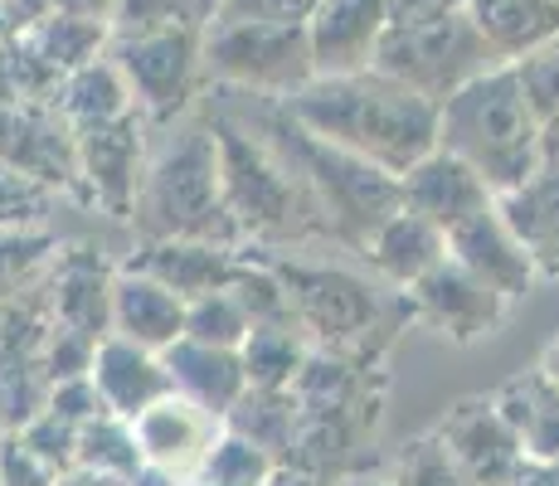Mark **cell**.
Segmentation results:
<instances>
[{
	"label": "cell",
	"instance_id": "6da1fadb",
	"mask_svg": "<svg viewBox=\"0 0 559 486\" xmlns=\"http://www.w3.org/2000/svg\"><path fill=\"white\" fill-rule=\"evenodd\" d=\"M283 107L317 142L350 151L394 180L418 166L428 151H438V103L374 69L311 79L293 97H283Z\"/></svg>",
	"mask_w": 559,
	"mask_h": 486
},
{
	"label": "cell",
	"instance_id": "7a4b0ae2",
	"mask_svg": "<svg viewBox=\"0 0 559 486\" xmlns=\"http://www.w3.org/2000/svg\"><path fill=\"white\" fill-rule=\"evenodd\" d=\"M535 137H540V117L525 103L515 63L477 73L438 103V151L477 170L491 194L525 186L540 170Z\"/></svg>",
	"mask_w": 559,
	"mask_h": 486
},
{
	"label": "cell",
	"instance_id": "3957f363",
	"mask_svg": "<svg viewBox=\"0 0 559 486\" xmlns=\"http://www.w3.org/2000/svg\"><path fill=\"white\" fill-rule=\"evenodd\" d=\"M253 137L302 180V190L321 210L326 229H336L341 239L365 248V239L400 210V180L374 170V166H365V161L350 156V151L317 142V137L302 132V127L287 117V107L277 117H267Z\"/></svg>",
	"mask_w": 559,
	"mask_h": 486
},
{
	"label": "cell",
	"instance_id": "277c9868",
	"mask_svg": "<svg viewBox=\"0 0 559 486\" xmlns=\"http://www.w3.org/2000/svg\"><path fill=\"white\" fill-rule=\"evenodd\" d=\"M214 156H219V194L234 229L258 239H297V234L326 229L321 210L311 204L302 180L283 166L243 122L219 117L210 127Z\"/></svg>",
	"mask_w": 559,
	"mask_h": 486
},
{
	"label": "cell",
	"instance_id": "5b68a950",
	"mask_svg": "<svg viewBox=\"0 0 559 486\" xmlns=\"http://www.w3.org/2000/svg\"><path fill=\"white\" fill-rule=\"evenodd\" d=\"M370 69L414 88L428 103H443L448 93H457L477 73L497 69V49L477 35L467 10L448 5V10H433V15L390 20L380 45H374Z\"/></svg>",
	"mask_w": 559,
	"mask_h": 486
},
{
	"label": "cell",
	"instance_id": "8992f818",
	"mask_svg": "<svg viewBox=\"0 0 559 486\" xmlns=\"http://www.w3.org/2000/svg\"><path fill=\"white\" fill-rule=\"evenodd\" d=\"M146 229L160 239H195V244H219L239 239L229 210L219 194V156H214L210 132H190L160 156V166L146 180Z\"/></svg>",
	"mask_w": 559,
	"mask_h": 486
},
{
	"label": "cell",
	"instance_id": "52a82bcc",
	"mask_svg": "<svg viewBox=\"0 0 559 486\" xmlns=\"http://www.w3.org/2000/svg\"><path fill=\"white\" fill-rule=\"evenodd\" d=\"M210 69L229 83H243L267 97H293L311 83V49L307 25H267V20H239L214 25L210 35Z\"/></svg>",
	"mask_w": 559,
	"mask_h": 486
},
{
	"label": "cell",
	"instance_id": "ba28073f",
	"mask_svg": "<svg viewBox=\"0 0 559 486\" xmlns=\"http://www.w3.org/2000/svg\"><path fill=\"white\" fill-rule=\"evenodd\" d=\"M219 434H224V418L204 414L200 404H190V399L176 394V389L132 418V438H136L142 462L146 467L170 472L176 482L200 477V467L210 462Z\"/></svg>",
	"mask_w": 559,
	"mask_h": 486
},
{
	"label": "cell",
	"instance_id": "9c48e42d",
	"mask_svg": "<svg viewBox=\"0 0 559 486\" xmlns=\"http://www.w3.org/2000/svg\"><path fill=\"white\" fill-rule=\"evenodd\" d=\"M283 277L287 301H293V321L307 327L321 341H341V336H360L374 321V297L360 277L336 273V268H277Z\"/></svg>",
	"mask_w": 559,
	"mask_h": 486
},
{
	"label": "cell",
	"instance_id": "30bf717a",
	"mask_svg": "<svg viewBox=\"0 0 559 486\" xmlns=\"http://www.w3.org/2000/svg\"><path fill=\"white\" fill-rule=\"evenodd\" d=\"M384 25H390L384 0H317V10L307 15L311 73L336 79V73L370 69Z\"/></svg>",
	"mask_w": 559,
	"mask_h": 486
},
{
	"label": "cell",
	"instance_id": "8fae6325",
	"mask_svg": "<svg viewBox=\"0 0 559 486\" xmlns=\"http://www.w3.org/2000/svg\"><path fill=\"white\" fill-rule=\"evenodd\" d=\"M491 200H497V194L481 186L477 170L462 166L448 151H428L418 166H408L400 176V210L418 214V220H428L443 234L457 229L472 214H481Z\"/></svg>",
	"mask_w": 559,
	"mask_h": 486
},
{
	"label": "cell",
	"instance_id": "7c38bea8",
	"mask_svg": "<svg viewBox=\"0 0 559 486\" xmlns=\"http://www.w3.org/2000/svg\"><path fill=\"white\" fill-rule=\"evenodd\" d=\"M408 292H414L418 317L453 341L481 336V331H491L501 321V311H507V301H501L487 283H477L467 268L453 263V258H443L433 273H424Z\"/></svg>",
	"mask_w": 559,
	"mask_h": 486
},
{
	"label": "cell",
	"instance_id": "4fadbf2b",
	"mask_svg": "<svg viewBox=\"0 0 559 486\" xmlns=\"http://www.w3.org/2000/svg\"><path fill=\"white\" fill-rule=\"evenodd\" d=\"M443 239H448V258L467 268L477 283H487L501 301L521 297V292L535 283L531 258H525V248L515 244V234L507 229V224H501L497 200H491L481 214L462 220L457 229H448Z\"/></svg>",
	"mask_w": 559,
	"mask_h": 486
},
{
	"label": "cell",
	"instance_id": "5bb4252c",
	"mask_svg": "<svg viewBox=\"0 0 559 486\" xmlns=\"http://www.w3.org/2000/svg\"><path fill=\"white\" fill-rule=\"evenodd\" d=\"M443 452L453 458L467 486H511L521 472V442L511 438V428L501 424V414L491 404H462L443 424Z\"/></svg>",
	"mask_w": 559,
	"mask_h": 486
},
{
	"label": "cell",
	"instance_id": "9a60e30c",
	"mask_svg": "<svg viewBox=\"0 0 559 486\" xmlns=\"http://www.w3.org/2000/svg\"><path fill=\"white\" fill-rule=\"evenodd\" d=\"M190 69H195V39L180 25L146 29L142 39L122 49V73L132 79V88L142 93V103L156 117L176 112L190 93Z\"/></svg>",
	"mask_w": 559,
	"mask_h": 486
},
{
	"label": "cell",
	"instance_id": "2e32d148",
	"mask_svg": "<svg viewBox=\"0 0 559 486\" xmlns=\"http://www.w3.org/2000/svg\"><path fill=\"white\" fill-rule=\"evenodd\" d=\"M160 365H166V375H170V389L186 394L190 404H200L204 414H214V418L229 414V408L239 404V394L249 389L243 365H239V351L200 345L190 336L166 345V351H160Z\"/></svg>",
	"mask_w": 559,
	"mask_h": 486
},
{
	"label": "cell",
	"instance_id": "e0dca14e",
	"mask_svg": "<svg viewBox=\"0 0 559 486\" xmlns=\"http://www.w3.org/2000/svg\"><path fill=\"white\" fill-rule=\"evenodd\" d=\"M497 214L525 248L535 277H559V170H535L525 186L497 194Z\"/></svg>",
	"mask_w": 559,
	"mask_h": 486
},
{
	"label": "cell",
	"instance_id": "ac0fdd59",
	"mask_svg": "<svg viewBox=\"0 0 559 486\" xmlns=\"http://www.w3.org/2000/svg\"><path fill=\"white\" fill-rule=\"evenodd\" d=\"M112 321L122 341L142 345V351H166L186 336V301L170 287H160L146 273H127L112 287Z\"/></svg>",
	"mask_w": 559,
	"mask_h": 486
},
{
	"label": "cell",
	"instance_id": "d6986e66",
	"mask_svg": "<svg viewBox=\"0 0 559 486\" xmlns=\"http://www.w3.org/2000/svg\"><path fill=\"white\" fill-rule=\"evenodd\" d=\"M93 389L112 414H122L132 424L142 408H152L156 399L170 394V375L156 360V351H142L132 341H107L98 351V370H93Z\"/></svg>",
	"mask_w": 559,
	"mask_h": 486
},
{
	"label": "cell",
	"instance_id": "ffe728a7",
	"mask_svg": "<svg viewBox=\"0 0 559 486\" xmlns=\"http://www.w3.org/2000/svg\"><path fill=\"white\" fill-rule=\"evenodd\" d=\"M365 258H370L390 283L414 287L418 277L433 273V268L448 258V239H443V229H433V224L418 220V214L394 210L390 220L365 239Z\"/></svg>",
	"mask_w": 559,
	"mask_h": 486
},
{
	"label": "cell",
	"instance_id": "44dd1931",
	"mask_svg": "<svg viewBox=\"0 0 559 486\" xmlns=\"http://www.w3.org/2000/svg\"><path fill=\"white\" fill-rule=\"evenodd\" d=\"M491 408L501 414V424L511 428V438L521 442V458L531 462H559V389L545 380V370L511 380L491 399Z\"/></svg>",
	"mask_w": 559,
	"mask_h": 486
},
{
	"label": "cell",
	"instance_id": "7402d4cb",
	"mask_svg": "<svg viewBox=\"0 0 559 486\" xmlns=\"http://www.w3.org/2000/svg\"><path fill=\"white\" fill-rule=\"evenodd\" d=\"M234 263H239V258H229V248H219V244L166 239L160 248H152V258H146L142 273L156 277L160 287H170L180 301H195V297H204V292L229 287Z\"/></svg>",
	"mask_w": 559,
	"mask_h": 486
},
{
	"label": "cell",
	"instance_id": "603a6c76",
	"mask_svg": "<svg viewBox=\"0 0 559 486\" xmlns=\"http://www.w3.org/2000/svg\"><path fill=\"white\" fill-rule=\"evenodd\" d=\"M467 20L477 35L497 49V59L521 49H535L559 29V5L555 0H467Z\"/></svg>",
	"mask_w": 559,
	"mask_h": 486
},
{
	"label": "cell",
	"instance_id": "cb8c5ba5",
	"mask_svg": "<svg viewBox=\"0 0 559 486\" xmlns=\"http://www.w3.org/2000/svg\"><path fill=\"white\" fill-rule=\"evenodd\" d=\"M297 414H302V404L293 399V389H243L239 404L224 414V428L249 438L253 448H263L277 462V452L297 442Z\"/></svg>",
	"mask_w": 559,
	"mask_h": 486
},
{
	"label": "cell",
	"instance_id": "d4e9b609",
	"mask_svg": "<svg viewBox=\"0 0 559 486\" xmlns=\"http://www.w3.org/2000/svg\"><path fill=\"white\" fill-rule=\"evenodd\" d=\"M239 365L249 389H293V380L307 365V345L297 321H277V327H253L249 341L239 345Z\"/></svg>",
	"mask_w": 559,
	"mask_h": 486
},
{
	"label": "cell",
	"instance_id": "484cf974",
	"mask_svg": "<svg viewBox=\"0 0 559 486\" xmlns=\"http://www.w3.org/2000/svg\"><path fill=\"white\" fill-rule=\"evenodd\" d=\"M136 122L132 117H117L107 127L88 132V170L93 186H98L112 204H127L136 190Z\"/></svg>",
	"mask_w": 559,
	"mask_h": 486
},
{
	"label": "cell",
	"instance_id": "4316f807",
	"mask_svg": "<svg viewBox=\"0 0 559 486\" xmlns=\"http://www.w3.org/2000/svg\"><path fill=\"white\" fill-rule=\"evenodd\" d=\"M249 331H253L249 311L239 307V297H234L229 287L204 292V297L186 301V336L190 341L219 345V351H239V345L249 341Z\"/></svg>",
	"mask_w": 559,
	"mask_h": 486
},
{
	"label": "cell",
	"instance_id": "83f0119b",
	"mask_svg": "<svg viewBox=\"0 0 559 486\" xmlns=\"http://www.w3.org/2000/svg\"><path fill=\"white\" fill-rule=\"evenodd\" d=\"M273 467L277 462L267 458L263 448H253L249 438L224 428L219 442H214V452H210V462L200 467V482L204 486H263L273 477Z\"/></svg>",
	"mask_w": 559,
	"mask_h": 486
},
{
	"label": "cell",
	"instance_id": "f1b7e54d",
	"mask_svg": "<svg viewBox=\"0 0 559 486\" xmlns=\"http://www.w3.org/2000/svg\"><path fill=\"white\" fill-rule=\"evenodd\" d=\"M73 93H83L73 107H83L93 127H107V122H117V117H127V88L117 83V73L83 69L79 79H73Z\"/></svg>",
	"mask_w": 559,
	"mask_h": 486
},
{
	"label": "cell",
	"instance_id": "f546056e",
	"mask_svg": "<svg viewBox=\"0 0 559 486\" xmlns=\"http://www.w3.org/2000/svg\"><path fill=\"white\" fill-rule=\"evenodd\" d=\"M394 486H467V482H462L453 458L443 452V442H418L414 452H404Z\"/></svg>",
	"mask_w": 559,
	"mask_h": 486
},
{
	"label": "cell",
	"instance_id": "4dcf8cb0",
	"mask_svg": "<svg viewBox=\"0 0 559 486\" xmlns=\"http://www.w3.org/2000/svg\"><path fill=\"white\" fill-rule=\"evenodd\" d=\"M515 79L525 88V103L535 107V117H555L559 112V54H535V59L515 63Z\"/></svg>",
	"mask_w": 559,
	"mask_h": 486
},
{
	"label": "cell",
	"instance_id": "1f68e13d",
	"mask_svg": "<svg viewBox=\"0 0 559 486\" xmlns=\"http://www.w3.org/2000/svg\"><path fill=\"white\" fill-rule=\"evenodd\" d=\"M263 486H321V482L302 467H273V477H267Z\"/></svg>",
	"mask_w": 559,
	"mask_h": 486
},
{
	"label": "cell",
	"instance_id": "d6a6232c",
	"mask_svg": "<svg viewBox=\"0 0 559 486\" xmlns=\"http://www.w3.org/2000/svg\"><path fill=\"white\" fill-rule=\"evenodd\" d=\"M540 370H545V380H550V384L559 389V345H555L550 355H545V365H540Z\"/></svg>",
	"mask_w": 559,
	"mask_h": 486
},
{
	"label": "cell",
	"instance_id": "836d02e7",
	"mask_svg": "<svg viewBox=\"0 0 559 486\" xmlns=\"http://www.w3.org/2000/svg\"><path fill=\"white\" fill-rule=\"evenodd\" d=\"M214 5H219V0H200V10H214Z\"/></svg>",
	"mask_w": 559,
	"mask_h": 486
},
{
	"label": "cell",
	"instance_id": "e575fe53",
	"mask_svg": "<svg viewBox=\"0 0 559 486\" xmlns=\"http://www.w3.org/2000/svg\"><path fill=\"white\" fill-rule=\"evenodd\" d=\"M200 486H204V482H200Z\"/></svg>",
	"mask_w": 559,
	"mask_h": 486
}]
</instances>
